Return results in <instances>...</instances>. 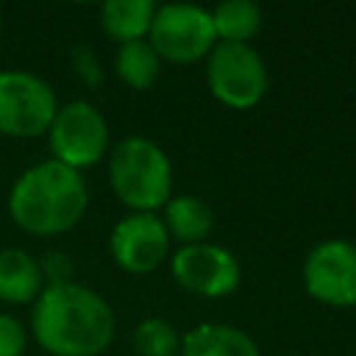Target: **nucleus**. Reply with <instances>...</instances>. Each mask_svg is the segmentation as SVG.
<instances>
[{
    "label": "nucleus",
    "instance_id": "obj_12",
    "mask_svg": "<svg viewBox=\"0 0 356 356\" xmlns=\"http://www.w3.org/2000/svg\"><path fill=\"white\" fill-rule=\"evenodd\" d=\"M44 278L39 270V256L25 248H0V303L33 306L42 295Z\"/></svg>",
    "mask_w": 356,
    "mask_h": 356
},
{
    "label": "nucleus",
    "instance_id": "obj_2",
    "mask_svg": "<svg viewBox=\"0 0 356 356\" xmlns=\"http://www.w3.org/2000/svg\"><path fill=\"white\" fill-rule=\"evenodd\" d=\"M11 222L39 239H53L72 231L89 209V186L78 170L53 159L31 164L8 189Z\"/></svg>",
    "mask_w": 356,
    "mask_h": 356
},
{
    "label": "nucleus",
    "instance_id": "obj_15",
    "mask_svg": "<svg viewBox=\"0 0 356 356\" xmlns=\"http://www.w3.org/2000/svg\"><path fill=\"white\" fill-rule=\"evenodd\" d=\"M161 64L164 61L159 58V53L147 39L125 42V44H117L114 50V75L134 92L153 89L161 75Z\"/></svg>",
    "mask_w": 356,
    "mask_h": 356
},
{
    "label": "nucleus",
    "instance_id": "obj_17",
    "mask_svg": "<svg viewBox=\"0 0 356 356\" xmlns=\"http://www.w3.org/2000/svg\"><path fill=\"white\" fill-rule=\"evenodd\" d=\"M184 334L164 317H145L131 334L136 356H181Z\"/></svg>",
    "mask_w": 356,
    "mask_h": 356
},
{
    "label": "nucleus",
    "instance_id": "obj_21",
    "mask_svg": "<svg viewBox=\"0 0 356 356\" xmlns=\"http://www.w3.org/2000/svg\"><path fill=\"white\" fill-rule=\"evenodd\" d=\"M0 25H3V8H0Z\"/></svg>",
    "mask_w": 356,
    "mask_h": 356
},
{
    "label": "nucleus",
    "instance_id": "obj_3",
    "mask_svg": "<svg viewBox=\"0 0 356 356\" xmlns=\"http://www.w3.org/2000/svg\"><path fill=\"white\" fill-rule=\"evenodd\" d=\"M106 159L108 186L128 211L156 214L172 197V161L159 142L131 134L120 139Z\"/></svg>",
    "mask_w": 356,
    "mask_h": 356
},
{
    "label": "nucleus",
    "instance_id": "obj_7",
    "mask_svg": "<svg viewBox=\"0 0 356 356\" xmlns=\"http://www.w3.org/2000/svg\"><path fill=\"white\" fill-rule=\"evenodd\" d=\"M58 106L56 89L42 75L28 70H0V136H44Z\"/></svg>",
    "mask_w": 356,
    "mask_h": 356
},
{
    "label": "nucleus",
    "instance_id": "obj_6",
    "mask_svg": "<svg viewBox=\"0 0 356 356\" xmlns=\"http://www.w3.org/2000/svg\"><path fill=\"white\" fill-rule=\"evenodd\" d=\"M147 42L153 44L159 58L167 64L186 67V64L206 61V56L217 44L211 8H203L195 3L156 6Z\"/></svg>",
    "mask_w": 356,
    "mask_h": 356
},
{
    "label": "nucleus",
    "instance_id": "obj_20",
    "mask_svg": "<svg viewBox=\"0 0 356 356\" xmlns=\"http://www.w3.org/2000/svg\"><path fill=\"white\" fill-rule=\"evenodd\" d=\"M72 259L64 250H47L39 256V270L44 278V286H58V284H70L72 278Z\"/></svg>",
    "mask_w": 356,
    "mask_h": 356
},
{
    "label": "nucleus",
    "instance_id": "obj_16",
    "mask_svg": "<svg viewBox=\"0 0 356 356\" xmlns=\"http://www.w3.org/2000/svg\"><path fill=\"white\" fill-rule=\"evenodd\" d=\"M211 22L217 42L250 44L261 31L264 14L253 0H222L211 8Z\"/></svg>",
    "mask_w": 356,
    "mask_h": 356
},
{
    "label": "nucleus",
    "instance_id": "obj_1",
    "mask_svg": "<svg viewBox=\"0 0 356 356\" xmlns=\"http://www.w3.org/2000/svg\"><path fill=\"white\" fill-rule=\"evenodd\" d=\"M31 334L50 356H100L114 342L117 314L86 284L44 286L31 306Z\"/></svg>",
    "mask_w": 356,
    "mask_h": 356
},
{
    "label": "nucleus",
    "instance_id": "obj_9",
    "mask_svg": "<svg viewBox=\"0 0 356 356\" xmlns=\"http://www.w3.org/2000/svg\"><path fill=\"white\" fill-rule=\"evenodd\" d=\"M170 275L172 281L197 298L220 300L239 289L242 267L239 259L214 242H197V245H181L170 253Z\"/></svg>",
    "mask_w": 356,
    "mask_h": 356
},
{
    "label": "nucleus",
    "instance_id": "obj_8",
    "mask_svg": "<svg viewBox=\"0 0 356 356\" xmlns=\"http://www.w3.org/2000/svg\"><path fill=\"white\" fill-rule=\"evenodd\" d=\"M300 284L328 309H356V242L342 236L314 242L303 259Z\"/></svg>",
    "mask_w": 356,
    "mask_h": 356
},
{
    "label": "nucleus",
    "instance_id": "obj_11",
    "mask_svg": "<svg viewBox=\"0 0 356 356\" xmlns=\"http://www.w3.org/2000/svg\"><path fill=\"white\" fill-rule=\"evenodd\" d=\"M181 356H261V348L239 325L197 323L184 334Z\"/></svg>",
    "mask_w": 356,
    "mask_h": 356
},
{
    "label": "nucleus",
    "instance_id": "obj_14",
    "mask_svg": "<svg viewBox=\"0 0 356 356\" xmlns=\"http://www.w3.org/2000/svg\"><path fill=\"white\" fill-rule=\"evenodd\" d=\"M153 14H156L153 0H106L100 6V28L117 44L147 39Z\"/></svg>",
    "mask_w": 356,
    "mask_h": 356
},
{
    "label": "nucleus",
    "instance_id": "obj_18",
    "mask_svg": "<svg viewBox=\"0 0 356 356\" xmlns=\"http://www.w3.org/2000/svg\"><path fill=\"white\" fill-rule=\"evenodd\" d=\"M70 67H72L75 78H78L81 83H86L89 89H97V86L106 81L103 61H100V56H97L86 42L72 44V50H70Z\"/></svg>",
    "mask_w": 356,
    "mask_h": 356
},
{
    "label": "nucleus",
    "instance_id": "obj_10",
    "mask_svg": "<svg viewBox=\"0 0 356 356\" xmlns=\"http://www.w3.org/2000/svg\"><path fill=\"white\" fill-rule=\"evenodd\" d=\"M170 234L159 214L150 211H128L122 214L108 234L111 261L131 275H150L164 261H170Z\"/></svg>",
    "mask_w": 356,
    "mask_h": 356
},
{
    "label": "nucleus",
    "instance_id": "obj_5",
    "mask_svg": "<svg viewBox=\"0 0 356 356\" xmlns=\"http://www.w3.org/2000/svg\"><path fill=\"white\" fill-rule=\"evenodd\" d=\"M44 136L50 159L78 172L100 164L111 150L108 120L92 100L61 103Z\"/></svg>",
    "mask_w": 356,
    "mask_h": 356
},
{
    "label": "nucleus",
    "instance_id": "obj_13",
    "mask_svg": "<svg viewBox=\"0 0 356 356\" xmlns=\"http://www.w3.org/2000/svg\"><path fill=\"white\" fill-rule=\"evenodd\" d=\"M161 222L172 242L181 245H197L209 242L214 228V214L209 203L197 195H172L161 209Z\"/></svg>",
    "mask_w": 356,
    "mask_h": 356
},
{
    "label": "nucleus",
    "instance_id": "obj_4",
    "mask_svg": "<svg viewBox=\"0 0 356 356\" xmlns=\"http://www.w3.org/2000/svg\"><path fill=\"white\" fill-rule=\"evenodd\" d=\"M206 86L211 97L234 111L259 106L270 89V72L253 44L217 42L203 61Z\"/></svg>",
    "mask_w": 356,
    "mask_h": 356
},
{
    "label": "nucleus",
    "instance_id": "obj_19",
    "mask_svg": "<svg viewBox=\"0 0 356 356\" xmlns=\"http://www.w3.org/2000/svg\"><path fill=\"white\" fill-rule=\"evenodd\" d=\"M31 331L11 312H0V356H25Z\"/></svg>",
    "mask_w": 356,
    "mask_h": 356
}]
</instances>
